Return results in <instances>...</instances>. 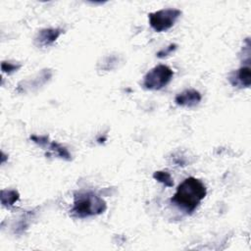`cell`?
Listing matches in <instances>:
<instances>
[{
    "label": "cell",
    "mask_w": 251,
    "mask_h": 251,
    "mask_svg": "<svg viewBox=\"0 0 251 251\" xmlns=\"http://www.w3.org/2000/svg\"><path fill=\"white\" fill-rule=\"evenodd\" d=\"M176 44L175 43H172L170 44L168 47H166L165 49H162L160 50L158 53H157V57L158 58H165V57H168L169 55H171L176 49Z\"/></svg>",
    "instance_id": "8fae6325"
},
{
    "label": "cell",
    "mask_w": 251,
    "mask_h": 251,
    "mask_svg": "<svg viewBox=\"0 0 251 251\" xmlns=\"http://www.w3.org/2000/svg\"><path fill=\"white\" fill-rule=\"evenodd\" d=\"M2 71L4 73L12 74L14 72H17V70H19L21 68V65H16V64H12V63H7V62H3L1 65Z\"/></svg>",
    "instance_id": "7c38bea8"
},
{
    "label": "cell",
    "mask_w": 251,
    "mask_h": 251,
    "mask_svg": "<svg viewBox=\"0 0 251 251\" xmlns=\"http://www.w3.org/2000/svg\"><path fill=\"white\" fill-rule=\"evenodd\" d=\"M63 32L64 30L62 28H43L37 33L35 43L40 47L49 46L54 43Z\"/></svg>",
    "instance_id": "8992f818"
},
{
    "label": "cell",
    "mask_w": 251,
    "mask_h": 251,
    "mask_svg": "<svg viewBox=\"0 0 251 251\" xmlns=\"http://www.w3.org/2000/svg\"><path fill=\"white\" fill-rule=\"evenodd\" d=\"M180 15L181 11L178 9H161L148 15L149 24L151 27L158 32L166 31L175 25Z\"/></svg>",
    "instance_id": "277c9868"
},
{
    "label": "cell",
    "mask_w": 251,
    "mask_h": 251,
    "mask_svg": "<svg viewBox=\"0 0 251 251\" xmlns=\"http://www.w3.org/2000/svg\"><path fill=\"white\" fill-rule=\"evenodd\" d=\"M107 208L106 202L91 191L77 192L75 194L74 206L71 215L76 218H86L103 213Z\"/></svg>",
    "instance_id": "7a4b0ae2"
},
{
    "label": "cell",
    "mask_w": 251,
    "mask_h": 251,
    "mask_svg": "<svg viewBox=\"0 0 251 251\" xmlns=\"http://www.w3.org/2000/svg\"><path fill=\"white\" fill-rule=\"evenodd\" d=\"M153 177L158 180L159 182L163 183L165 186L168 187H172L174 185V181H173V177L171 176L170 173L168 172H164V171H158L155 172L153 174Z\"/></svg>",
    "instance_id": "30bf717a"
},
{
    "label": "cell",
    "mask_w": 251,
    "mask_h": 251,
    "mask_svg": "<svg viewBox=\"0 0 251 251\" xmlns=\"http://www.w3.org/2000/svg\"><path fill=\"white\" fill-rule=\"evenodd\" d=\"M207 193L203 182L193 176L185 178L176 188L171 201L179 209L192 213Z\"/></svg>",
    "instance_id": "6da1fadb"
},
{
    "label": "cell",
    "mask_w": 251,
    "mask_h": 251,
    "mask_svg": "<svg viewBox=\"0 0 251 251\" xmlns=\"http://www.w3.org/2000/svg\"><path fill=\"white\" fill-rule=\"evenodd\" d=\"M48 149L54 153L56 156H59L60 158L62 159H65L67 161H70L71 160V154L69 153L68 149L65 148L64 146H62L61 144H59L58 142L56 141H52L50 144H49V147Z\"/></svg>",
    "instance_id": "9c48e42d"
},
{
    "label": "cell",
    "mask_w": 251,
    "mask_h": 251,
    "mask_svg": "<svg viewBox=\"0 0 251 251\" xmlns=\"http://www.w3.org/2000/svg\"><path fill=\"white\" fill-rule=\"evenodd\" d=\"M19 193L17 190L11 189V190H2L1 191V202L4 206L6 207H10L12 205H14V203L16 201L19 200Z\"/></svg>",
    "instance_id": "ba28073f"
},
{
    "label": "cell",
    "mask_w": 251,
    "mask_h": 251,
    "mask_svg": "<svg viewBox=\"0 0 251 251\" xmlns=\"http://www.w3.org/2000/svg\"><path fill=\"white\" fill-rule=\"evenodd\" d=\"M173 75L174 73L171 68L166 65H158L145 75L143 86L149 90H159L171 81Z\"/></svg>",
    "instance_id": "3957f363"
},
{
    "label": "cell",
    "mask_w": 251,
    "mask_h": 251,
    "mask_svg": "<svg viewBox=\"0 0 251 251\" xmlns=\"http://www.w3.org/2000/svg\"><path fill=\"white\" fill-rule=\"evenodd\" d=\"M201 99L202 96L199 91L195 89H185L176 96L175 102L178 106L192 108L197 106Z\"/></svg>",
    "instance_id": "5b68a950"
},
{
    "label": "cell",
    "mask_w": 251,
    "mask_h": 251,
    "mask_svg": "<svg viewBox=\"0 0 251 251\" xmlns=\"http://www.w3.org/2000/svg\"><path fill=\"white\" fill-rule=\"evenodd\" d=\"M234 78V81L231 82L232 85L249 87L251 84V70L249 66H243L237 70L234 75V77H229V79Z\"/></svg>",
    "instance_id": "52a82bcc"
},
{
    "label": "cell",
    "mask_w": 251,
    "mask_h": 251,
    "mask_svg": "<svg viewBox=\"0 0 251 251\" xmlns=\"http://www.w3.org/2000/svg\"><path fill=\"white\" fill-rule=\"evenodd\" d=\"M30 139L34 143L38 144L41 147L47 146V144H48V135H34L33 134L30 136Z\"/></svg>",
    "instance_id": "4fadbf2b"
}]
</instances>
